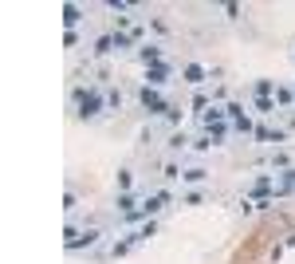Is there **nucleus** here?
<instances>
[{
  "mask_svg": "<svg viewBox=\"0 0 295 264\" xmlns=\"http://www.w3.org/2000/svg\"><path fill=\"white\" fill-rule=\"evenodd\" d=\"M83 115H99V95H83Z\"/></svg>",
  "mask_w": 295,
  "mask_h": 264,
  "instance_id": "nucleus-1",
  "label": "nucleus"
},
{
  "mask_svg": "<svg viewBox=\"0 0 295 264\" xmlns=\"http://www.w3.org/2000/svg\"><path fill=\"white\" fill-rule=\"evenodd\" d=\"M142 103H146L150 111H162V99H158V95H154V91H150V87L142 91Z\"/></svg>",
  "mask_w": 295,
  "mask_h": 264,
  "instance_id": "nucleus-2",
  "label": "nucleus"
},
{
  "mask_svg": "<svg viewBox=\"0 0 295 264\" xmlns=\"http://www.w3.org/2000/svg\"><path fill=\"white\" fill-rule=\"evenodd\" d=\"M165 201H169V197H165V193H154V197H150V201H146V213H154V209H162Z\"/></svg>",
  "mask_w": 295,
  "mask_h": 264,
  "instance_id": "nucleus-3",
  "label": "nucleus"
},
{
  "mask_svg": "<svg viewBox=\"0 0 295 264\" xmlns=\"http://www.w3.org/2000/svg\"><path fill=\"white\" fill-rule=\"evenodd\" d=\"M185 75H189V83H201V79H205V71H201V67H189Z\"/></svg>",
  "mask_w": 295,
  "mask_h": 264,
  "instance_id": "nucleus-4",
  "label": "nucleus"
}]
</instances>
